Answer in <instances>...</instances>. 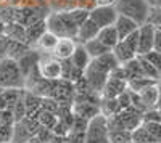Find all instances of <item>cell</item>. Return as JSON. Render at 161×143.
Here are the masks:
<instances>
[{
	"label": "cell",
	"instance_id": "1",
	"mask_svg": "<svg viewBox=\"0 0 161 143\" xmlns=\"http://www.w3.org/2000/svg\"><path fill=\"white\" fill-rule=\"evenodd\" d=\"M45 23H47V29L55 35H58L60 39L63 37L76 39L77 37L79 26L71 16L69 10H58V11L48 13L45 18Z\"/></svg>",
	"mask_w": 161,
	"mask_h": 143
},
{
	"label": "cell",
	"instance_id": "2",
	"mask_svg": "<svg viewBox=\"0 0 161 143\" xmlns=\"http://www.w3.org/2000/svg\"><path fill=\"white\" fill-rule=\"evenodd\" d=\"M26 85V77L19 68V63L13 58L0 60V87L3 90L15 88L19 90Z\"/></svg>",
	"mask_w": 161,
	"mask_h": 143
},
{
	"label": "cell",
	"instance_id": "3",
	"mask_svg": "<svg viewBox=\"0 0 161 143\" xmlns=\"http://www.w3.org/2000/svg\"><path fill=\"white\" fill-rule=\"evenodd\" d=\"M114 8L119 15L134 19L139 26L148 23L152 7L147 0H116Z\"/></svg>",
	"mask_w": 161,
	"mask_h": 143
},
{
	"label": "cell",
	"instance_id": "4",
	"mask_svg": "<svg viewBox=\"0 0 161 143\" xmlns=\"http://www.w3.org/2000/svg\"><path fill=\"white\" fill-rule=\"evenodd\" d=\"M84 143H111L110 141V118L103 113L87 122Z\"/></svg>",
	"mask_w": 161,
	"mask_h": 143
},
{
	"label": "cell",
	"instance_id": "5",
	"mask_svg": "<svg viewBox=\"0 0 161 143\" xmlns=\"http://www.w3.org/2000/svg\"><path fill=\"white\" fill-rule=\"evenodd\" d=\"M37 69H39V74L47 81L63 79V61L55 58L52 53H40Z\"/></svg>",
	"mask_w": 161,
	"mask_h": 143
},
{
	"label": "cell",
	"instance_id": "6",
	"mask_svg": "<svg viewBox=\"0 0 161 143\" xmlns=\"http://www.w3.org/2000/svg\"><path fill=\"white\" fill-rule=\"evenodd\" d=\"M119 13L116 11L114 5H97L90 10V18L95 21L100 29L106 26H114Z\"/></svg>",
	"mask_w": 161,
	"mask_h": 143
},
{
	"label": "cell",
	"instance_id": "7",
	"mask_svg": "<svg viewBox=\"0 0 161 143\" xmlns=\"http://www.w3.org/2000/svg\"><path fill=\"white\" fill-rule=\"evenodd\" d=\"M155 34H156V26L152 23H145L139 28V55H147L148 51L153 50L155 47Z\"/></svg>",
	"mask_w": 161,
	"mask_h": 143
},
{
	"label": "cell",
	"instance_id": "8",
	"mask_svg": "<svg viewBox=\"0 0 161 143\" xmlns=\"http://www.w3.org/2000/svg\"><path fill=\"white\" fill-rule=\"evenodd\" d=\"M77 40L76 39H71V37H63L58 40L55 50H53V56L58 58L60 61H66V60H71L73 55H74V51L77 48Z\"/></svg>",
	"mask_w": 161,
	"mask_h": 143
},
{
	"label": "cell",
	"instance_id": "9",
	"mask_svg": "<svg viewBox=\"0 0 161 143\" xmlns=\"http://www.w3.org/2000/svg\"><path fill=\"white\" fill-rule=\"evenodd\" d=\"M98 32H100V26L89 16L82 24L79 26L76 40H77V44H82V45H84L86 42L92 40V39H97Z\"/></svg>",
	"mask_w": 161,
	"mask_h": 143
},
{
	"label": "cell",
	"instance_id": "10",
	"mask_svg": "<svg viewBox=\"0 0 161 143\" xmlns=\"http://www.w3.org/2000/svg\"><path fill=\"white\" fill-rule=\"evenodd\" d=\"M139 98L142 101V105L145 106V109L156 108V103H158V98H159V82H155L148 87H145L143 90H140Z\"/></svg>",
	"mask_w": 161,
	"mask_h": 143
},
{
	"label": "cell",
	"instance_id": "11",
	"mask_svg": "<svg viewBox=\"0 0 161 143\" xmlns=\"http://www.w3.org/2000/svg\"><path fill=\"white\" fill-rule=\"evenodd\" d=\"M58 40H60V37L47 29L42 35L39 37V40L36 42V45L32 48H36L37 51H40V53H53V50H55Z\"/></svg>",
	"mask_w": 161,
	"mask_h": 143
},
{
	"label": "cell",
	"instance_id": "12",
	"mask_svg": "<svg viewBox=\"0 0 161 143\" xmlns=\"http://www.w3.org/2000/svg\"><path fill=\"white\" fill-rule=\"evenodd\" d=\"M114 28H116V31H118V34H119V39H121V40H124V39L129 37L132 32H136L140 26L134 21V19L119 15L118 19H116V23H114Z\"/></svg>",
	"mask_w": 161,
	"mask_h": 143
},
{
	"label": "cell",
	"instance_id": "13",
	"mask_svg": "<svg viewBox=\"0 0 161 143\" xmlns=\"http://www.w3.org/2000/svg\"><path fill=\"white\" fill-rule=\"evenodd\" d=\"M111 51L114 53V56L118 58V61H119L121 64H126V63H129V61H132L134 58L139 56L137 51L134 50L126 40H119L118 45H116Z\"/></svg>",
	"mask_w": 161,
	"mask_h": 143
},
{
	"label": "cell",
	"instance_id": "14",
	"mask_svg": "<svg viewBox=\"0 0 161 143\" xmlns=\"http://www.w3.org/2000/svg\"><path fill=\"white\" fill-rule=\"evenodd\" d=\"M71 61H73V64L79 71L86 72V69L90 66V63H92V56L89 55V51L86 50V47L82 44H79L76 51H74V55H73V58H71Z\"/></svg>",
	"mask_w": 161,
	"mask_h": 143
},
{
	"label": "cell",
	"instance_id": "15",
	"mask_svg": "<svg viewBox=\"0 0 161 143\" xmlns=\"http://www.w3.org/2000/svg\"><path fill=\"white\" fill-rule=\"evenodd\" d=\"M97 39H98L100 42H103L110 50H113L118 45V42L121 40L114 26H106V28H102L100 32H98V35H97Z\"/></svg>",
	"mask_w": 161,
	"mask_h": 143
},
{
	"label": "cell",
	"instance_id": "16",
	"mask_svg": "<svg viewBox=\"0 0 161 143\" xmlns=\"http://www.w3.org/2000/svg\"><path fill=\"white\" fill-rule=\"evenodd\" d=\"M47 31V23L45 19H39L29 26H26V34H28V44L31 47L36 45V42L39 40V37Z\"/></svg>",
	"mask_w": 161,
	"mask_h": 143
},
{
	"label": "cell",
	"instance_id": "17",
	"mask_svg": "<svg viewBox=\"0 0 161 143\" xmlns=\"http://www.w3.org/2000/svg\"><path fill=\"white\" fill-rule=\"evenodd\" d=\"M32 47L26 42H19V40H11L10 39V45H8V53L7 56L8 58H13V60H21L28 51H31Z\"/></svg>",
	"mask_w": 161,
	"mask_h": 143
},
{
	"label": "cell",
	"instance_id": "18",
	"mask_svg": "<svg viewBox=\"0 0 161 143\" xmlns=\"http://www.w3.org/2000/svg\"><path fill=\"white\" fill-rule=\"evenodd\" d=\"M5 34L11 40H19L28 44V34H26V26L21 23H10L5 28Z\"/></svg>",
	"mask_w": 161,
	"mask_h": 143
},
{
	"label": "cell",
	"instance_id": "19",
	"mask_svg": "<svg viewBox=\"0 0 161 143\" xmlns=\"http://www.w3.org/2000/svg\"><path fill=\"white\" fill-rule=\"evenodd\" d=\"M84 47H86V50L89 51V55L92 56V60H95V58H98V56H102V55H105V53H108V51H111L103 42H100L98 39H92V40L86 42Z\"/></svg>",
	"mask_w": 161,
	"mask_h": 143
},
{
	"label": "cell",
	"instance_id": "20",
	"mask_svg": "<svg viewBox=\"0 0 161 143\" xmlns=\"http://www.w3.org/2000/svg\"><path fill=\"white\" fill-rule=\"evenodd\" d=\"M110 141L129 143L132 141V130H127V129H110Z\"/></svg>",
	"mask_w": 161,
	"mask_h": 143
},
{
	"label": "cell",
	"instance_id": "21",
	"mask_svg": "<svg viewBox=\"0 0 161 143\" xmlns=\"http://www.w3.org/2000/svg\"><path fill=\"white\" fill-rule=\"evenodd\" d=\"M132 141H136V143H155L156 140L148 134V130L145 129V125L140 124L137 129L132 130Z\"/></svg>",
	"mask_w": 161,
	"mask_h": 143
},
{
	"label": "cell",
	"instance_id": "22",
	"mask_svg": "<svg viewBox=\"0 0 161 143\" xmlns=\"http://www.w3.org/2000/svg\"><path fill=\"white\" fill-rule=\"evenodd\" d=\"M139 61H140V66H142V71H143L145 77H150V79H153V81L161 82V76H159V72L153 68V64H152L148 60H147L145 56H139Z\"/></svg>",
	"mask_w": 161,
	"mask_h": 143
},
{
	"label": "cell",
	"instance_id": "23",
	"mask_svg": "<svg viewBox=\"0 0 161 143\" xmlns=\"http://www.w3.org/2000/svg\"><path fill=\"white\" fill-rule=\"evenodd\" d=\"M145 125V129L148 130V134L156 140L161 141V122H153V121H143L142 122Z\"/></svg>",
	"mask_w": 161,
	"mask_h": 143
},
{
	"label": "cell",
	"instance_id": "24",
	"mask_svg": "<svg viewBox=\"0 0 161 143\" xmlns=\"http://www.w3.org/2000/svg\"><path fill=\"white\" fill-rule=\"evenodd\" d=\"M139 56H145L147 60L153 64V68H155V69L159 72V76H161V53H159V51L152 50V51H148L147 55H139Z\"/></svg>",
	"mask_w": 161,
	"mask_h": 143
},
{
	"label": "cell",
	"instance_id": "25",
	"mask_svg": "<svg viewBox=\"0 0 161 143\" xmlns=\"http://www.w3.org/2000/svg\"><path fill=\"white\" fill-rule=\"evenodd\" d=\"M148 23H152L156 28H161V8L159 7H153L150 11V16H148Z\"/></svg>",
	"mask_w": 161,
	"mask_h": 143
},
{
	"label": "cell",
	"instance_id": "26",
	"mask_svg": "<svg viewBox=\"0 0 161 143\" xmlns=\"http://www.w3.org/2000/svg\"><path fill=\"white\" fill-rule=\"evenodd\" d=\"M8 45H10V37L7 34H0V60L7 58Z\"/></svg>",
	"mask_w": 161,
	"mask_h": 143
},
{
	"label": "cell",
	"instance_id": "27",
	"mask_svg": "<svg viewBox=\"0 0 161 143\" xmlns=\"http://www.w3.org/2000/svg\"><path fill=\"white\" fill-rule=\"evenodd\" d=\"M155 51H159L161 53V28H156V34H155Z\"/></svg>",
	"mask_w": 161,
	"mask_h": 143
},
{
	"label": "cell",
	"instance_id": "28",
	"mask_svg": "<svg viewBox=\"0 0 161 143\" xmlns=\"http://www.w3.org/2000/svg\"><path fill=\"white\" fill-rule=\"evenodd\" d=\"M95 2V7L97 5H114L116 0H93Z\"/></svg>",
	"mask_w": 161,
	"mask_h": 143
},
{
	"label": "cell",
	"instance_id": "29",
	"mask_svg": "<svg viewBox=\"0 0 161 143\" xmlns=\"http://www.w3.org/2000/svg\"><path fill=\"white\" fill-rule=\"evenodd\" d=\"M147 2L150 3V7L153 8V7H159L161 5V0H147Z\"/></svg>",
	"mask_w": 161,
	"mask_h": 143
},
{
	"label": "cell",
	"instance_id": "30",
	"mask_svg": "<svg viewBox=\"0 0 161 143\" xmlns=\"http://www.w3.org/2000/svg\"><path fill=\"white\" fill-rule=\"evenodd\" d=\"M5 28H7V24L3 23L2 18H0V34H5Z\"/></svg>",
	"mask_w": 161,
	"mask_h": 143
},
{
	"label": "cell",
	"instance_id": "31",
	"mask_svg": "<svg viewBox=\"0 0 161 143\" xmlns=\"http://www.w3.org/2000/svg\"><path fill=\"white\" fill-rule=\"evenodd\" d=\"M129 143H136V141H129Z\"/></svg>",
	"mask_w": 161,
	"mask_h": 143
},
{
	"label": "cell",
	"instance_id": "32",
	"mask_svg": "<svg viewBox=\"0 0 161 143\" xmlns=\"http://www.w3.org/2000/svg\"><path fill=\"white\" fill-rule=\"evenodd\" d=\"M155 143H161V141H155Z\"/></svg>",
	"mask_w": 161,
	"mask_h": 143
},
{
	"label": "cell",
	"instance_id": "33",
	"mask_svg": "<svg viewBox=\"0 0 161 143\" xmlns=\"http://www.w3.org/2000/svg\"><path fill=\"white\" fill-rule=\"evenodd\" d=\"M159 8H161V5H159Z\"/></svg>",
	"mask_w": 161,
	"mask_h": 143
},
{
	"label": "cell",
	"instance_id": "34",
	"mask_svg": "<svg viewBox=\"0 0 161 143\" xmlns=\"http://www.w3.org/2000/svg\"><path fill=\"white\" fill-rule=\"evenodd\" d=\"M13 143H15V141H13Z\"/></svg>",
	"mask_w": 161,
	"mask_h": 143
}]
</instances>
